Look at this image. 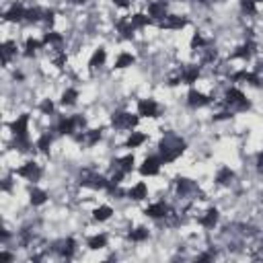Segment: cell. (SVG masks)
<instances>
[{"mask_svg":"<svg viewBox=\"0 0 263 263\" xmlns=\"http://www.w3.org/2000/svg\"><path fill=\"white\" fill-rule=\"evenodd\" d=\"M2 189H4V191L11 189V179H4V183H2Z\"/></svg>","mask_w":263,"mask_h":263,"instance_id":"f907efd6","label":"cell"},{"mask_svg":"<svg viewBox=\"0 0 263 263\" xmlns=\"http://www.w3.org/2000/svg\"><path fill=\"white\" fill-rule=\"evenodd\" d=\"M232 181H234V171L230 169V166H222V169L216 173V183L218 185H230Z\"/></svg>","mask_w":263,"mask_h":263,"instance_id":"83f0119b","label":"cell"},{"mask_svg":"<svg viewBox=\"0 0 263 263\" xmlns=\"http://www.w3.org/2000/svg\"><path fill=\"white\" fill-rule=\"evenodd\" d=\"M196 2H201V4H208V0H196Z\"/></svg>","mask_w":263,"mask_h":263,"instance_id":"db71d44e","label":"cell"},{"mask_svg":"<svg viewBox=\"0 0 263 263\" xmlns=\"http://www.w3.org/2000/svg\"><path fill=\"white\" fill-rule=\"evenodd\" d=\"M54 21H56V13L51 11V8H46V11H43V23L54 25Z\"/></svg>","mask_w":263,"mask_h":263,"instance_id":"f6af8a7d","label":"cell"},{"mask_svg":"<svg viewBox=\"0 0 263 263\" xmlns=\"http://www.w3.org/2000/svg\"><path fill=\"white\" fill-rule=\"evenodd\" d=\"M56 132H58L60 136H72L74 132H78V124H76L74 115L60 119V121H58V126H56Z\"/></svg>","mask_w":263,"mask_h":263,"instance_id":"d6986e66","label":"cell"},{"mask_svg":"<svg viewBox=\"0 0 263 263\" xmlns=\"http://www.w3.org/2000/svg\"><path fill=\"white\" fill-rule=\"evenodd\" d=\"M39 111L43 115H54V101L51 99H43L41 105H39Z\"/></svg>","mask_w":263,"mask_h":263,"instance_id":"ee69618b","label":"cell"},{"mask_svg":"<svg viewBox=\"0 0 263 263\" xmlns=\"http://www.w3.org/2000/svg\"><path fill=\"white\" fill-rule=\"evenodd\" d=\"M51 142H54V138H51L49 132H46V134H41V136L37 138V142H35V148H39V152H43V154H49Z\"/></svg>","mask_w":263,"mask_h":263,"instance_id":"d6a6232c","label":"cell"},{"mask_svg":"<svg viewBox=\"0 0 263 263\" xmlns=\"http://www.w3.org/2000/svg\"><path fill=\"white\" fill-rule=\"evenodd\" d=\"M107 243H109L107 234H105V232H99V234H93V236H89V239H86V247L93 249V251H99V249H105V247H107Z\"/></svg>","mask_w":263,"mask_h":263,"instance_id":"cb8c5ba5","label":"cell"},{"mask_svg":"<svg viewBox=\"0 0 263 263\" xmlns=\"http://www.w3.org/2000/svg\"><path fill=\"white\" fill-rule=\"evenodd\" d=\"M144 214L148 218H152V220H163V218L171 216V208H169L166 201H156V204H150L144 210Z\"/></svg>","mask_w":263,"mask_h":263,"instance_id":"ba28073f","label":"cell"},{"mask_svg":"<svg viewBox=\"0 0 263 263\" xmlns=\"http://www.w3.org/2000/svg\"><path fill=\"white\" fill-rule=\"evenodd\" d=\"M25 16H27V8H25L21 2H15L4 13V21H8V23H21V21H25Z\"/></svg>","mask_w":263,"mask_h":263,"instance_id":"9a60e30c","label":"cell"},{"mask_svg":"<svg viewBox=\"0 0 263 263\" xmlns=\"http://www.w3.org/2000/svg\"><path fill=\"white\" fill-rule=\"evenodd\" d=\"M218 218H220V212H218L216 208H208L206 212H204V216H199V226H204V229H208V230H212L214 226L218 224Z\"/></svg>","mask_w":263,"mask_h":263,"instance_id":"7402d4cb","label":"cell"},{"mask_svg":"<svg viewBox=\"0 0 263 263\" xmlns=\"http://www.w3.org/2000/svg\"><path fill=\"white\" fill-rule=\"evenodd\" d=\"M66 60H68V56L64 54V51H62V54H60V56H56L54 58V64L58 66V68H64V64H66Z\"/></svg>","mask_w":263,"mask_h":263,"instance_id":"bcb514c9","label":"cell"},{"mask_svg":"<svg viewBox=\"0 0 263 263\" xmlns=\"http://www.w3.org/2000/svg\"><path fill=\"white\" fill-rule=\"evenodd\" d=\"M29 201H31L33 206H43L48 201V194L43 189H39V187H33L29 191Z\"/></svg>","mask_w":263,"mask_h":263,"instance_id":"836d02e7","label":"cell"},{"mask_svg":"<svg viewBox=\"0 0 263 263\" xmlns=\"http://www.w3.org/2000/svg\"><path fill=\"white\" fill-rule=\"evenodd\" d=\"M115 29L124 39H132L134 37V31H136V27H134V23H132L130 16H121V19H117L115 21Z\"/></svg>","mask_w":263,"mask_h":263,"instance_id":"44dd1931","label":"cell"},{"mask_svg":"<svg viewBox=\"0 0 263 263\" xmlns=\"http://www.w3.org/2000/svg\"><path fill=\"white\" fill-rule=\"evenodd\" d=\"M241 11L249 16L257 15V0H241Z\"/></svg>","mask_w":263,"mask_h":263,"instance_id":"b9f144b4","label":"cell"},{"mask_svg":"<svg viewBox=\"0 0 263 263\" xmlns=\"http://www.w3.org/2000/svg\"><path fill=\"white\" fill-rule=\"evenodd\" d=\"M134 164H136L134 154H126V156H121V159L113 161V166H115V169H119V171H124L126 175L134 171Z\"/></svg>","mask_w":263,"mask_h":263,"instance_id":"d4e9b609","label":"cell"},{"mask_svg":"<svg viewBox=\"0 0 263 263\" xmlns=\"http://www.w3.org/2000/svg\"><path fill=\"white\" fill-rule=\"evenodd\" d=\"M212 103V99L208 97V95H204L201 91H196V89H191L187 93V105L189 107H194V109H199V107H206V105Z\"/></svg>","mask_w":263,"mask_h":263,"instance_id":"2e32d148","label":"cell"},{"mask_svg":"<svg viewBox=\"0 0 263 263\" xmlns=\"http://www.w3.org/2000/svg\"><path fill=\"white\" fill-rule=\"evenodd\" d=\"M43 43L46 46H51V48H58L64 43V35L62 33H58V31H48V33H43Z\"/></svg>","mask_w":263,"mask_h":263,"instance_id":"f1b7e54d","label":"cell"},{"mask_svg":"<svg viewBox=\"0 0 263 263\" xmlns=\"http://www.w3.org/2000/svg\"><path fill=\"white\" fill-rule=\"evenodd\" d=\"M138 115L140 117H159L161 115V105L154 99H140L138 101Z\"/></svg>","mask_w":263,"mask_h":263,"instance_id":"52a82bcc","label":"cell"},{"mask_svg":"<svg viewBox=\"0 0 263 263\" xmlns=\"http://www.w3.org/2000/svg\"><path fill=\"white\" fill-rule=\"evenodd\" d=\"M11 132L15 136H29V113H21L11 124Z\"/></svg>","mask_w":263,"mask_h":263,"instance_id":"ac0fdd59","label":"cell"},{"mask_svg":"<svg viewBox=\"0 0 263 263\" xmlns=\"http://www.w3.org/2000/svg\"><path fill=\"white\" fill-rule=\"evenodd\" d=\"M128 197L130 199H134V201H142L148 197V185L144 181H138L134 187H130L128 189Z\"/></svg>","mask_w":263,"mask_h":263,"instance_id":"603a6c76","label":"cell"},{"mask_svg":"<svg viewBox=\"0 0 263 263\" xmlns=\"http://www.w3.org/2000/svg\"><path fill=\"white\" fill-rule=\"evenodd\" d=\"M208 46H210V41L201 33H196L194 37H191V49H204Z\"/></svg>","mask_w":263,"mask_h":263,"instance_id":"7bdbcfd3","label":"cell"},{"mask_svg":"<svg viewBox=\"0 0 263 263\" xmlns=\"http://www.w3.org/2000/svg\"><path fill=\"white\" fill-rule=\"evenodd\" d=\"M161 29H169V31H181L183 27H187V19L181 15H166L164 19L159 23Z\"/></svg>","mask_w":263,"mask_h":263,"instance_id":"30bf717a","label":"cell"},{"mask_svg":"<svg viewBox=\"0 0 263 263\" xmlns=\"http://www.w3.org/2000/svg\"><path fill=\"white\" fill-rule=\"evenodd\" d=\"M31 148H33V142L29 140V136H15V150L29 152Z\"/></svg>","mask_w":263,"mask_h":263,"instance_id":"f35d334b","label":"cell"},{"mask_svg":"<svg viewBox=\"0 0 263 263\" xmlns=\"http://www.w3.org/2000/svg\"><path fill=\"white\" fill-rule=\"evenodd\" d=\"M111 216H113V208H111V206H99V208L93 212V218H95L97 222H107Z\"/></svg>","mask_w":263,"mask_h":263,"instance_id":"d590c367","label":"cell"},{"mask_svg":"<svg viewBox=\"0 0 263 263\" xmlns=\"http://www.w3.org/2000/svg\"><path fill=\"white\" fill-rule=\"evenodd\" d=\"M105 60H107V51H105V48H99L93 51V56L89 60V68L91 70H97L101 66H105Z\"/></svg>","mask_w":263,"mask_h":263,"instance_id":"484cf974","label":"cell"},{"mask_svg":"<svg viewBox=\"0 0 263 263\" xmlns=\"http://www.w3.org/2000/svg\"><path fill=\"white\" fill-rule=\"evenodd\" d=\"M15 175H19V177L27 179V181L37 183L41 179V175H43V169H41V164H37L35 161H29V163H25L23 166H19V169L15 171Z\"/></svg>","mask_w":263,"mask_h":263,"instance_id":"5b68a950","label":"cell"},{"mask_svg":"<svg viewBox=\"0 0 263 263\" xmlns=\"http://www.w3.org/2000/svg\"><path fill=\"white\" fill-rule=\"evenodd\" d=\"M81 185H84V187H91V189H105L107 191V187L111 185V179H107V177H103V175H99V173H95V171H89V169H84L82 173H81Z\"/></svg>","mask_w":263,"mask_h":263,"instance_id":"3957f363","label":"cell"},{"mask_svg":"<svg viewBox=\"0 0 263 263\" xmlns=\"http://www.w3.org/2000/svg\"><path fill=\"white\" fill-rule=\"evenodd\" d=\"M257 166H259V169L263 171V150L257 154Z\"/></svg>","mask_w":263,"mask_h":263,"instance_id":"681fc988","label":"cell"},{"mask_svg":"<svg viewBox=\"0 0 263 263\" xmlns=\"http://www.w3.org/2000/svg\"><path fill=\"white\" fill-rule=\"evenodd\" d=\"M43 11H46V8H39V6L27 8V16H25V21H27V23H39V21H43Z\"/></svg>","mask_w":263,"mask_h":263,"instance_id":"ab89813d","label":"cell"},{"mask_svg":"<svg viewBox=\"0 0 263 263\" xmlns=\"http://www.w3.org/2000/svg\"><path fill=\"white\" fill-rule=\"evenodd\" d=\"M0 257H2V259H6V261H11V259H13V255H11V253H0Z\"/></svg>","mask_w":263,"mask_h":263,"instance_id":"816d5d0a","label":"cell"},{"mask_svg":"<svg viewBox=\"0 0 263 263\" xmlns=\"http://www.w3.org/2000/svg\"><path fill=\"white\" fill-rule=\"evenodd\" d=\"M76 101H78V91L76 89H66L62 93L60 105H64V107H72V105H76Z\"/></svg>","mask_w":263,"mask_h":263,"instance_id":"8d00e7d4","label":"cell"},{"mask_svg":"<svg viewBox=\"0 0 263 263\" xmlns=\"http://www.w3.org/2000/svg\"><path fill=\"white\" fill-rule=\"evenodd\" d=\"M255 51H257V43L253 41V39H247V41L243 43V46H239V48L232 51L230 60H251Z\"/></svg>","mask_w":263,"mask_h":263,"instance_id":"8fae6325","label":"cell"},{"mask_svg":"<svg viewBox=\"0 0 263 263\" xmlns=\"http://www.w3.org/2000/svg\"><path fill=\"white\" fill-rule=\"evenodd\" d=\"M199 51H201V60H199L201 64H214L216 62L218 51L214 48H204V49H199Z\"/></svg>","mask_w":263,"mask_h":263,"instance_id":"60d3db41","label":"cell"},{"mask_svg":"<svg viewBox=\"0 0 263 263\" xmlns=\"http://www.w3.org/2000/svg\"><path fill=\"white\" fill-rule=\"evenodd\" d=\"M113 4L115 6H119V8H130V0H113Z\"/></svg>","mask_w":263,"mask_h":263,"instance_id":"c3c4849f","label":"cell"},{"mask_svg":"<svg viewBox=\"0 0 263 263\" xmlns=\"http://www.w3.org/2000/svg\"><path fill=\"white\" fill-rule=\"evenodd\" d=\"M130 19H132V23H134L136 29H144V27H148V25L152 23L150 15H144V13H136V15H132Z\"/></svg>","mask_w":263,"mask_h":263,"instance_id":"74e56055","label":"cell"},{"mask_svg":"<svg viewBox=\"0 0 263 263\" xmlns=\"http://www.w3.org/2000/svg\"><path fill=\"white\" fill-rule=\"evenodd\" d=\"M259 2H263V0H259Z\"/></svg>","mask_w":263,"mask_h":263,"instance_id":"9f6ffc18","label":"cell"},{"mask_svg":"<svg viewBox=\"0 0 263 263\" xmlns=\"http://www.w3.org/2000/svg\"><path fill=\"white\" fill-rule=\"evenodd\" d=\"M185 148H187V142L181 136L173 134V132H166L163 140L159 142V156H161L163 164L175 163L183 152H185Z\"/></svg>","mask_w":263,"mask_h":263,"instance_id":"6da1fadb","label":"cell"},{"mask_svg":"<svg viewBox=\"0 0 263 263\" xmlns=\"http://www.w3.org/2000/svg\"><path fill=\"white\" fill-rule=\"evenodd\" d=\"M41 48H46V43H43V39H35V37H29L27 41H25V56L27 58H33Z\"/></svg>","mask_w":263,"mask_h":263,"instance_id":"4316f807","label":"cell"},{"mask_svg":"<svg viewBox=\"0 0 263 263\" xmlns=\"http://www.w3.org/2000/svg\"><path fill=\"white\" fill-rule=\"evenodd\" d=\"M140 121V115H134V113L128 111H115L111 115V126L115 130H134Z\"/></svg>","mask_w":263,"mask_h":263,"instance_id":"277c9868","label":"cell"},{"mask_svg":"<svg viewBox=\"0 0 263 263\" xmlns=\"http://www.w3.org/2000/svg\"><path fill=\"white\" fill-rule=\"evenodd\" d=\"M224 103H226V107H230V111H247V109H251L249 99L245 97V93L241 89H236V86H230V89L224 93Z\"/></svg>","mask_w":263,"mask_h":263,"instance_id":"7a4b0ae2","label":"cell"},{"mask_svg":"<svg viewBox=\"0 0 263 263\" xmlns=\"http://www.w3.org/2000/svg\"><path fill=\"white\" fill-rule=\"evenodd\" d=\"M146 134H142V132H130V136L126 140V148H140L144 142H146Z\"/></svg>","mask_w":263,"mask_h":263,"instance_id":"4dcf8cb0","label":"cell"},{"mask_svg":"<svg viewBox=\"0 0 263 263\" xmlns=\"http://www.w3.org/2000/svg\"><path fill=\"white\" fill-rule=\"evenodd\" d=\"M214 2H224V0H214Z\"/></svg>","mask_w":263,"mask_h":263,"instance_id":"11a10c76","label":"cell"},{"mask_svg":"<svg viewBox=\"0 0 263 263\" xmlns=\"http://www.w3.org/2000/svg\"><path fill=\"white\" fill-rule=\"evenodd\" d=\"M232 82H249L253 86H263V78L257 72H247V70H239L230 76Z\"/></svg>","mask_w":263,"mask_h":263,"instance_id":"4fadbf2b","label":"cell"},{"mask_svg":"<svg viewBox=\"0 0 263 263\" xmlns=\"http://www.w3.org/2000/svg\"><path fill=\"white\" fill-rule=\"evenodd\" d=\"M169 11V2L166 0H152L150 4H148V15H150V19H154V21H163Z\"/></svg>","mask_w":263,"mask_h":263,"instance_id":"5bb4252c","label":"cell"},{"mask_svg":"<svg viewBox=\"0 0 263 263\" xmlns=\"http://www.w3.org/2000/svg\"><path fill=\"white\" fill-rule=\"evenodd\" d=\"M72 2H74V4H84L86 0H72Z\"/></svg>","mask_w":263,"mask_h":263,"instance_id":"f5cc1de1","label":"cell"},{"mask_svg":"<svg viewBox=\"0 0 263 263\" xmlns=\"http://www.w3.org/2000/svg\"><path fill=\"white\" fill-rule=\"evenodd\" d=\"M54 251L58 253L60 257H64V259H72L74 257V253H76V241L72 239V236H68V239H62V241H58L54 245Z\"/></svg>","mask_w":263,"mask_h":263,"instance_id":"9c48e42d","label":"cell"},{"mask_svg":"<svg viewBox=\"0 0 263 263\" xmlns=\"http://www.w3.org/2000/svg\"><path fill=\"white\" fill-rule=\"evenodd\" d=\"M232 117V111H222V113H218V115H214L216 121H220V119H230Z\"/></svg>","mask_w":263,"mask_h":263,"instance_id":"7dc6e473","label":"cell"},{"mask_svg":"<svg viewBox=\"0 0 263 263\" xmlns=\"http://www.w3.org/2000/svg\"><path fill=\"white\" fill-rule=\"evenodd\" d=\"M148 236H150V230H148L146 226H138V229H134V230L128 232V239H130L132 243H142V241L148 239Z\"/></svg>","mask_w":263,"mask_h":263,"instance_id":"1f68e13d","label":"cell"},{"mask_svg":"<svg viewBox=\"0 0 263 263\" xmlns=\"http://www.w3.org/2000/svg\"><path fill=\"white\" fill-rule=\"evenodd\" d=\"M103 138V130L97 128V130H84L82 134H76V140L78 142H84L86 146H95L97 142H101Z\"/></svg>","mask_w":263,"mask_h":263,"instance_id":"ffe728a7","label":"cell"},{"mask_svg":"<svg viewBox=\"0 0 263 263\" xmlns=\"http://www.w3.org/2000/svg\"><path fill=\"white\" fill-rule=\"evenodd\" d=\"M134 62H136V56H134V54H128V51H121V54L117 56V60H115V66H113V68L124 70V68L132 66Z\"/></svg>","mask_w":263,"mask_h":263,"instance_id":"e575fe53","label":"cell"},{"mask_svg":"<svg viewBox=\"0 0 263 263\" xmlns=\"http://www.w3.org/2000/svg\"><path fill=\"white\" fill-rule=\"evenodd\" d=\"M175 189H177L179 197H187V196H191V194H196V191H197V183L187 179V177H177V179H175Z\"/></svg>","mask_w":263,"mask_h":263,"instance_id":"7c38bea8","label":"cell"},{"mask_svg":"<svg viewBox=\"0 0 263 263\" xmlns=\"http://www.w3.org/2000/svg\"><path fill=\"white\" fill-rule=\"evenodd\" d=\"M199 76H201V66H197V64H189V66H183L181 68V81H183V84H194V82H197Z\"/></svg>","mask_w":263,"mask_h":263,"instance_id":"e0dca14e","label":"cell"},{"mask_svg":"<svg viewBox=\"0 0 263 263\" xmlns=\"http://www.w3.org/2000/svg\"><path fill=\"white\" fill-rule=\"evenodd\" d=\"M0 51H2V62L4 66H8V62L13 60V56H16V43L15 41H4L0 46Z\"/></svg>","mask_w":263,"mask_h":263,"instance_id":"f546056e","label":"cell"},{"mask_svg":"<svg viewBox=\"0 0 263 263\" xmlns=\"http://www.w3.org/2000/svg\"><path fill=\"white\" fill-rule=\"evenodd\" d=\"M161 166H163V161H161V156H146L144 163L140 164V175L142 177H156V175L161 173Z\"/></svg>","mask_w":263,"mask_h":263,"instance_id":"8992f818","label":"cell"}]
</instances>
